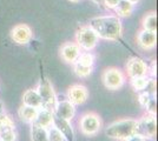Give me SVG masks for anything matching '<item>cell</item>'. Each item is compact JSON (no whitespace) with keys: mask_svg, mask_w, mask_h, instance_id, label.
<instances>
[{"mask_svg":"<svg viewBox=\"0 0 158 141\" xmlns=\"http://www.w3.org/2000/svg\"><path fill=\"white\" fill-rule=\"evenodd\" d=\"M89 98V91L84 85H72L67 91V100L74 106L83 105Z\"/></svg>","mask_w":158,"mask_h":141,"instance_id":"cell-11","label":"cell"},{"mask_svg":"<svg viewBox=\"0 0 158 141\" xmlns=\"http://www.w3.org/2000/svg\"><path fill=\"white\" fill-rule=\"evenodd\" d=\"M5 113V108H4V105H2V102L0 101V115L4 114Z\"/></svg>","mask_w":158,"mask_h":141,"instance_id":"cell-29","label":"cell"},{"mask_svg":"<svg viewBox=\"0 0 158 141\" xmlns=\"http://www.w3.org/2000/svg\"><path fill=\"white\" fill-rule=\"evenodd\" d=\"M93 1H94V2H96V4H103V0H93Z\"/></svg>","mask_w":158,"mask_h":141,"instance_id":"cell-31","label":"cell"},{"mask_svg":"<svg viewBox=\"0 0 158 141\" xmlns=\"http://www.w3.org/2000/svg\"><path fill=\"white\" fill-rule=\"evenodd\" d=\"M17 133L14 127H0V141H15Z\"/></svg>","mask_w":158,"mask_h":141,"instance_id":"cell-22","label":"cell"},{"mask_svg":"<svg viewBox=\"0 0 158 141\" xmlns=\"http://www.w3.org/2000/svg\"><path fill=\"white\" fill-rule=\"evenodd\" d=\"M69 1H71V2H74V4H77V2H79L80 0H69Z\"/></svg>","mask_w":158,"mask_h":141,"instance_id":"cell-32","label":"cell"},{"mask_svg":"<svg viewBox=\"0 0 158 141\" xmlns=\"http://www.w3.org/2000/svg\"><path fill=\"white\" fill-rule=\"evenodd\" d=\"M149 82V79L146 76H139V78H131L130 79V84H131L132 88L136 92H142L144 91L146 85Z\"/></svg>","mask_w":158,"mask_h":141,"instance_id":"cell-23","label":"cell"},{"mask_svg":"<svg viewBox=\"0 0 158 141\" xmlns=\"http://www.w3.org/2000/svg\"><path fill=\"white\" fill-rule=\"evenodd\" d=\"M150 68L144 60L140 58H132L126 64V73L129 78H139V76H148Z\"/></svg>","mask_w":158,"mask_h":141,"instance_id":"cell-8","label":"cell"},{"mask_svg":"<svg viewBox=\"0 0 158 141\" xmlns=\"http://www.w3.org/2000/svg\"><path fill=\"white\" fill-rule=\"evenodd\" d=\"M32 29L26 24L15 25L11 31V38L19 45H26L32 39Z\"/></svg>","mask_w":158,"mask_h":141,"instance_id":"cell-10","label":"cell"},{"mask_svg":"<svg viewBox=\"0 0 158 141\" xmlns=\"http://www.w3.org/2000/svg\"><path fill=\"white\" fill-rule=\"evenodd\" d=\"M73 71H74L76 75L79 78H87L92 73L93 67H87V66H83V65H79L77 62H74L73 64Z\"/></svg>","mask_w":158,"mask_h":141,"instance_id":"cell-25","label":"cell"},{"mask_svg":"<svg viewBox=\"0 0 158 141\" xmlns=\"http://www.w3.org/2000/svg\"><path fill=\"white\" fill-rule=\"evenodd\" d=\"M23 105L35 108L43 107V100L37 92V89H27L23 95Z\"/></svg>","mask_w":158,"mask_h":141,"instance_id":"cell-15","label":"cell"},{"mask_svg":"<svg viewBox=\"0 0 158 141\" xmlns=\"http://www.w3.org/2000/svg\"><path fill=\"white\" fill-rule=\"evenodd\" d=\"M79 129L86 136H93L98 134L102 129V119L94 112H87L81 115L79 120Z\"/></svg>","mask_w":158,"mask_h":141,"instance_id":"cell-5","label":"cell"},{"mask_svg":"<svg viewBox=\"0 0 158 141\" xmlns=\"http://www.w3.org/2000/svg\"><path fill=\"white\" fill-rule=\"evenodd\" d=\"M89 26L92 28L98 35L99 39L116 41L123 34V25L122 20L117 15H100L92 18Z\"/></svg>","mask_w":158,"mask_h":141,"instance_id":"cell-1","label":"cell"},{"mask_svg":"<svg viewBox=\"0 0 158 141\" xmlns=\"http://www.w3.org/2000/svg\"><path fill=\"white\" fill-rule=\"evenodd\" d=\"M53 114L57 118L71 121L76 114V106L69 100H57L53 107Z\"/></svg>","mask_w":158,"mask_h":141,"instance_id":"cell-9","label":"cell"},{"mask_svg":"<svg viewBox=\"0 0 158 141\" xmlns=\"http://www.w3.org/2000/svg\"><path fill=\"white\" fill-rule=\"evenodd\" d=\"M53 125L63 133V135L65 136L66 141H73V129H72V126H71V121L64 120V119H60V118L54 116Z\"/></svg>","mask_w":158,"mask_h":141,"instance_id":"cell-16","label":"cell"},{"mask_svg":"<svg viewBox=\"0 0 158 141\" xmlns=\"http://www.w3.org/2000/svg\"><path fill=\"white\" fill-rule=\"evenodd\" d=\"M135 134L146 139H153L157 134V121L156 115L146 113L139 120H136Z\"/></svg>","mask_w":158,"mask_h":141,"instance_id":"cell-3","label":"cell"},{"mask_svg":"<svg viewBox=\"0 0 158 141\" xmlns=\"http://www.w3.org/2000/svg\"><path fill=\"white\" fill-rule=\"evenodd\" d=\"M142 26L144 29H149V31H157V14L155 12H150L144 17V19L142 21Z\"/></svg>","mask_w":158,"mask_h":141,"instance_id":"cell-20","label":"cell"},{"mask_svg":"<svg viewBox=\"0 0 158 141\" xmlns=\"http://www.w3.org/2000/svg\"><path fill=\"white\" fill-rule=\"evenodd\" d=\"M124 141H145V139L137 134H133V135H131V136H129V138Z\"/></svg>","mask_w":158,"mask_h":141,"instance_id":"cell-28","label":"cell"},{"mask_svg":"<svg viewBox=\"0 0 158 141\" xmlns=\"http://www.w3.org/2000/svg\"><path fill=\"white\" fill-rule=\"evenodd\" d=\"M127 1H130V2H132L133 5H136V4H138L140 0H127Z\"/></svg>","mask_w":158,"mask_h":141,"instance_id":"cell-30","label":"cell"},{"mask_svg":"<svg viewBox=\"0 0 158 141\" xmlns=\"http://www.w3.org/2000/svg\"><path fill=\"white\" fill-rule=\"evenodd\" d=\"M38 109L39 108L31 107V106H26V105H23L18 111V115L21 120L27 123H32L34 122L37 114H38Z\"/></svg>","mask_w":158,"mask_h":141,"instance_id":"cell-18","label":"cell"},{"mask_svg":"<svg viewBox=\"0 0 158 141\" xmlns=\"http://www.w3.org/2000/svg\"><path fill=\"white\" fill-rule=\"evenodd\" d=\"M135 10V5L127 1V0H119V2L117 4V6L113 8L114 13L118 18H126L130 17Z\"/></svg>","mask_w":158,"mask_h":141,"instance_id":"cell-17","label":"cell"},{"mask_svg":"<svg viewBox=\"0 0 158 141\" xmlns=\"http://www.w3.org/2000/svg\"><path fill=\"white\" fill-rule=\"evenodd\" d=\"M119 2V0H103V4L105 5L107 10H113L117 6V4Z\"/></svg>","mask_w":158,"mask_h":141,"instance_id":"cell-27","label":"cell"},{"mask_svg":"<svg viewBox=\"0 0 158 141\" xmlns=\"http://www.w3.org/2000/svg\"><path fill=\"white\" fill-rule=\"evenodd\" d=\"M47 139L48 141H66L65 136L54 125H51L47 128Z\"/></svg>","mask_w":158,"mask_h":141,"instance_id":"cell-24","label":"cell"},{"mask_svg":"<svg viewBox=\"0 0 158 141\" xmlns=\"http://www.w3.org/2000/svg\"><path fill=\"white\" fill-rule=\"evenodd\" d=\"M80 53H81V49L76 42H65L60 47V57L67 64L73 65L77 61Z\"/></svg>","mask_w":158,"mask_h":141,"instance_id":"cell-12","label":"cell"},{"mask_svg":"<svg viewBox=\"0 0 158 141\" xmlns=\"http://www.w3.org/2000/svg\"><path fill=\"white\" fill-rule=\"evenodd\" d=\"M94 60H96V58H94V55H93L90 51L87 52H81V53L79 54L78 59H77V64L79 65H83V66H87V67H93V65H94Z\"/></svg>","mask_w":158,"mask_h":141,"instance_id":"cell-21","label":"cell"},{"mask_svg":"<svg viewBox=\"0 0 158 141\" xmlns=\"http://www.w3.org/2000/svg\"><path fill=\"white\" fill-rule=\"evenodd\" d=\"M136 120L133 119H119L110 123L105 129L106 136L118 141L126 140L129 136L135 134Z\"/></svg>","mask_w":158,"mask_h":141,"instance_id":"cell-2","label":"cell"},{"mask_svg":"<svg viewBox=\"0 0 158 141\" xmlns=\"http://www.w3.org/2000/svg\"><path fill=\"white\" fill-rule=\"evenodd\" d=\"M53 119H54V114H53L52 109L47 107H41L38 109V114H37L34 122L41 127L48 128L51 125H53Z\"/></svg>","mask_w":158,"mask_h":141,"instance_id":"cell-14","label":"cell"},{"mask_svg":"<svg viewBox=\"0 0 158 141\" xmlns=\"http://www.w3.org/2000/svg\"><path fill=\"white\" fill-rule=\"evenodd\" d=\"M99 41L98 35L89 25H84L76 32V44L84 51H92Z\"/></svg>","mask_w":158,"mask_h":141,"instance_id":"cell-4","label":"cell"},{"mask_svg":"<svg viewBox=\"0 0 158 141\" xmlns=\"http://www.w3.org/2000/svg\"><path fill=\"white\" fill-rule=\"evenodd\" d=\"M102 80L103 84L107 89L116 91L123 87L125 84V75L124 73L117 67H110L106 68L102 74Z\"/></svg>","mask_w":158,"mask_h":141,"instance_id":"cell-6","label":"cell"},{"mask_svg":"<svg viewBox=\"0 0 158 141\" xmlns=\"http://www.w3.org/2000/svg\"><path fill=\"white\" fill-rule=\"evenodd\" d=\"M153 96H156V95L149 93V92H146V91H142V93H139V95H138V101H139V104H140V106L146 108V106L149 105V102H150V100H151Z\"/></svg>","mask_w":158,"mask_h":141,"instance_id":"cell-26","label":"cell"},{"mask_svg":"<svg viewBox=\"0 0 158 141\" xmlns=\"http://www.w3.org/2000/svg\"><path fill=\"white\" fill-rule=\"evenodd\" d=\"M156 42H157V34L153 31L143 28L137 35V44L142 49L151 51L156 47Z\"/></svg>","mask_w":158,"mask_h":141,"instance_id":"cell-13","label":"cell"},{"mask_svg":"<svg viewBox=\"0 0 158 141\" xmlns=\"http://www.w3.org/2000/svg\"><path fill=\"white\" fill-rule=\"evenodd\" d=\"M31 140L32 141H48L47 139V128L37 125L35 122L31 123Z\"/></svg>","mask_w":158,"mask_h":141,"instance_id":"cell-19","label":"cell"},{"mask_svg":"<svg viewBox=\"0 0 158 141\" xmlns=\"http://www.w3.org/2000/svg\"><path fill=\"white\" fill-rule=\"evenodd\" d=\"M37 92L43 100V107H47L53 111V107L57 102V95L54 93V89H53L51 82L47 79L41 80L37 87Z\"/></svg>","mask_w":158,"mask_h":141,"instance_id":"cell-7","label":"cell"}]
</instances>
